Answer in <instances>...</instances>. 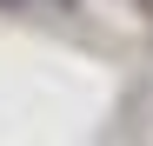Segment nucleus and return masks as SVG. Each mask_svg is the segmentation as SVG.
I'll use <instances>...</instances> for the list:
<instances>
[]
</instances>
